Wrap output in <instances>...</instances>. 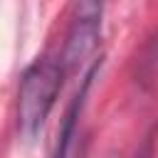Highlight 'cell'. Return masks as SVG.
Returning a JSON list of instances; mask_svg holds the SVG:
<instances>
[{
    "label": "cell",
    "mask_w": 158,
    "mask_h": 158,
    "mask_svg": "<svg viewBox=\"0 0 158 158\" xmlns=\"http://www.w3.org/2000/svg\"><path fill=\"white\" fill-rule=\"evenodd\" d=\"M64 64L62 59H52V57H37L20 77V89H17V128L22 133V138L32 141L40 128L44 126L62 81H64Z\"/></svg>",
    "instance_id": "cell-1"
},
{
    "label": "cell",
    "mask_w": 158,
    "mask_h": 158,
    "mask_svg": "<svg viewBox=\"0 0 158 158\" xmlns=\"http://www.w3.org/2000/svg\"><path fill=\"white\" fill-rule=\"evenodd\" d=\"M101 17H104V0H77V10L72 15L64 49L59 57L67 72L81 67L94 54L101 40Z\"/></svg>",
    "instance_id": "cell-2"
},
{
    "label": "cell",
    "mask_w": 158,
    "mask_h": 158,
    "mask_svg": "<svg viewBox=\"0 0 158 158\" xmlns=\"http://www.w3.org/2000/svg\"><path fill=\"white\" fill-rule=\"evenodd\" d=\"M99 69H101V59L94 62V64L86 69V74L81 77V84H79L77 94L72 96V101H69V106H67V111H64V116H62V123H59V131H57V141H54V153H52V158H67V156H69V148H72V141H74V133H77V123H79L81 109H84V104H86L89 89H91L94 77L99 74Z\"/></svg>",
    "instance_id": "cell-3"
},
{
    "label": "cell",
    "mask_w": 158,
    "mask_h": 158,
    "mask_svg": "<svg viewBox=\"0 0 158 158\" xmlns=\"http://www.w3.org/2000/svg\"><path fill=\"white\" fill-rule=\"evenodd\" d=\"M151 156H153V133H148L143 138V143L138 146V153L133 158H151Z\"/></svg>",
    "instance_id": "cell-4"
},
{
    "label": "cell",
    "mask_w": 158,
    "mask_h": 158,
    "mask_svg": "<svg viewBox=\"0 0 158 158\" xmlns=\"http://www.w3.org/2000/svg\"><path fill=\"white\" fill-rule=\"evenodd\" d=\"M156 40H158V37H153V57H158V42H156ZM138 64H141V77L146 79V77H148V59H141ZM151 77H153V69H151ZM143 79H141V81H143Z\"/></svg>",
    "instance_id": "cell-5"
}]
</instances>
